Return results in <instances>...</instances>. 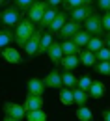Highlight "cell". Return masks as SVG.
Masks as SVG:
<instances>
[{
  "instance_id": "obj_27",
  "label": "cell",
  "mask_w": 110,
  "mask_h": 121,
  "mask_svg": "<svg viewBox=\"0 0 110 121\" xmlns=\"http://www.w3.org/2000/svg\"><path fill=\"white\" fill-rule=\"evenodd\" d=\"M77 119L79 121H93V114H92V110L86 104L79 106V108H77Z\"/></svg>"
},
{
  "instance_id": "obj_2",
  "label": "cell",
  "mask_w": 110,
  "mask_h": 121,
  "mask_svg": "<svg viewBox=\"0 0 110 121\" xmlns=\"http://www.w3.org/2000/svg\"><path fill=\"white\" fill-rule=\"evenodd\" d=\"M22 11L17 8V6H9V8H6L4 11H2V17H0V22H2V26L4 28H15L17 24L21 22V15Z\"/></svg>"
},
{
  "instance_id": "obj_4",
  "label": "cell",
  "mask_w": 110,
  "mask_h": 121,
  "mask_svg": "<svg viewBox=\"0 0 110 121\" xmlns=\"http://www.w3.org/2000/svg\"><path fill=\"white\" fill-rule=\"evenodd\" d=\"M41 37H43V30L39 28V30L34 32V35L28 39V43L24 45V52H26V56H28V58L37 56V52H39V43H41Z\"/></svg>"
},
{
  "instance_id": "obj_41",
  "label": "cell",
  "mask_w": 110,
  "mask_h": 121,
  "mask_svg": "<svg viewBox=\"0 0 110 121\" xmlns=\"http://www.w3.org/2000/svg\"><path fill=\"white\" fill-rule=\"evenodd\" d=\"M92 2H93V0H84V4H90V6H92Z\"/></svg>"
},
{
  "instance_id": "obj_6",
  "label": "cell",
  "mask_w": 110,
  "mask_h": 121,
  "mask_svg": "<svg viewBox=\"0 0 110 121\" xmlns=\"http://www.w3.org/2000/svg\"><path fill=\"white\" fill-rule=\"evenodd\" d=\"M2 110H4V116H11V117H15V119H22V117L26 116L24 106L17 104V103H11V101H6L4 106H2Z\"/></svg>"
},
{
  "instance_id": "obj_26",
  "label": "cell",
  "mask_w": 110,
  "mask_h": 121,
  "mask_svg": "<svg viewBox=\"0 0 110 121\" xmlns=\"http://www.w3.org/2000/svg\"><path fill=\"white\" fill-rule=\"evenodd\" d=\"M73 95H75V104H79V106H84L88 103V97H90L88 91L80 90V88H73Z\"/></svg>"
},
{
  "instance_id": "obj_9",
  "label": "cell",
  "mask_w": 110,
  "mask_h": 121,
  "mask_svg": "<svg viewBox=\"0 0 110 121\" xmlns=\"http://www.w3.org/2000/svg\"><path fill=\"white\" fill-rule=\"evenodd\" d=\"M92 13H95L93 8H92L90 4H84V6H80V8L71 9V11H69V19H73V21H77V22H84Z\"/></svg>"
},
{
  "instance_id": "obj_24",
  "label": "cell",
  "mask_w": 110,
  "mask_h": 121,
  "mask_svg": "<svg viewBox=\"0 0 110 121\" xmlns=\"http://www.w3.org/2000/svg\"><path fill=\"white\" fill-rule=\"evenodd\" d=\"M52 41H54L52 34H50V32H43V37H41V43H39V52H37V54H47V50H48V47L52 45Z\"/></svg>"
},
{
  "instance_id": "obj_22",
  "label": "cell",
  "mask_w": 110,
  "mask_h": 121,
  "mask_svg": "<svg viewBox=\"0 0 110 121\" xmlns=\"http://www.w3.org/2000/svg\"><path fill=\"white\" fill-rule=\"evenodd\" d=\"M60 103L65 106L75 104V95H73V90L71 88H62L60 90Z\"/></svg>"
},
{
  "instance_id": "obj_28",
  "label": "cell",
  "mask_w": 110,
  "mask_h": 121,
  "mask_svg": "<svg viewBox=\"0 0 110 121\" xmlns=\"http://www.w3.org/2000/svg\"><path fill=\"white\" fill-rule=\"evenodd\" d=\"M26 119L28 121H47V114H45V110L41 108V110H32V112H26Z\"/></svg>"
},
{
  "instance_id": "obj_34",
  "label": "cell",
  "mask_w": 110,
  "mask_h": 121,
  "mask_svg": "<svg viewBox=\"0 0 110 121\" xmlns=\"http://www.w3.org/2000/svg\"><path fill=\"white\" fill-rule=\"evenodd\" d=\"M101 22H103L105 32H110V11H105V13L101 15Z\"/></svg>"
},
{
  "instance_id": "obj_42",
  "label": "cell",
  "mask_w": 110,
  "mask_h": 121,
  "mask_svg": "<svg viewBox=\"0 0 110 121\" xmlns=\"http://www.w3.org/2000/svg\"><path fill=\"white\" fill-rule=\"evenodd\" d=\"M0 17H2V13H0Z\"/></svg>"
},
{
  "instance_id": "obj_8",
  "label": "cell",
  "mask_w": 110,
  "mask_h": 121,
  "mask_svg": "<svg viewBox=\"0 0 110 121\" xmlns=\"http://www.w3.org/2000/svg\"><path fill=\"white\" fill-rule=\"evenodd\" d=\"M43 84L47 86V88H52V90H62L63 88V82H62V73L54 67L48 75H45L43 78Z\"/></svg>"
},
{
  "instance_id": "obj_13",
  "label": "cell",
  "mask_w": 110,
  "mask_h": 121,
  "mask_svg": "<svg viewBox=\"0 0 110 121\" xmlns=\"http://www.w3.org/2000/svg\"><path fill=\"white\" fill-rule=\"evenodd\" d=\"M69 21V15L65 13V11H60L58 15L54 17V21L50 22V26H48V30H50V34H58V32L63 28V24Z\"/></svg>"
},
{
  "instance_id": "obj_10",
  "label": "cell",
  "mask_w": 110,
  "mask_h": 121,
  "mask_svg": "<svg viewBox=\"0 0 110 121\" xmlns=\"http://www.w3.org/2000/svg\"><path fill=\"white\" fill-rule=\"evenodd\" d=\"M47 56L50 58V61L54 63V67L56 65H62V60H63V50H62V43H58V41H52V45L48 47L47 50Z\"/></svg>"
},
{
  "instance_id": "obj_17",
  "label": "cell",
  "mask_w": 110,
  "mask_h": 121,
  "mask_svg": "<svg viewBox=\"0 0 110 121\" xmlns=\"http://www.w3.org/2000/svg\"><path fill=\"white\" fill-rule=\"evenodd\" d=\"M79 65H80V58H79V54H69V56H63V60H62V67H63V71H75Z\"/></svg>"
},
{
  "instance_id": "obj_23",
  "label": "cell",
  "mask_w": 110,
  "mask_h": 121,
  "mask_svg": "<svg viewBox=\"0 0 110 121\" xmlns=\"http://www.w3.org/2000/svg\"><path fill=\"white\" fill-rule=\"evenodd\" d=\"M62 50H63V54H65V56H69V54H79L82 48H80L73 39H65V41L62 43Z\"/></svg>"
},
{
  "instance_id": "obj_19",
  "label": "cell",
  "mask_w": 110,
  "mask_h": 121,
  "mask_svg": "<svg viewBox=\"0 0 110 121\" xmlns=\"http://www.w3.org/2000/svg\"><path fill=\"white\" fill-rule=\"evenodd\" d=\"M71 39H73V41H75L80 48H86V47H88V43H90V39H92V34H90L88 30H84V28H82V30H80L79 34H75Z\"/></svg>"
},
{
  "instance_id": "obj_20",
  "label": "cell",
  "mask_w": 110,
  "mask_h": 121,
  "mask_svg": "<svg viewBox=\"0 0 110 121\" xmlns=\"http://www.w3.org/2000/svg\"><path fill=\"white\" fill-rule=\"evenodd\" d=\"M58 13H60V11H58V8H47L45 15H43V19H41V22H39V28H41V30L48 28V26H50V22L54 21V17L58 15Z\"/></svg>"
},
{
  "instance_id": "obj_5",
  "label": "cell",
  "mask_w": 110,
  "mask_h": 121,
  "mask_svg": "<svg viewBox=\"0 0 110 121\" xmlns=\"http://www.w3.org/2000/svg\"><path fill=\"white\" fill-rule=\"evenodd\" d=\"M84 30H88L92 35H101V34L105 32L103 22H101V17L95 15V13H92V15L84 21Z\"/></svg>"
},
{
  "instance_id": "obj_36",
  "label": "cell",
  "mask_w": 110,
  "mask_h": 121,
  "mask_svg": "<svg viewBox=\"0 0 110 121\" xmlns=\"http://www.w3.org/2000/svg\"><path fill=\"white\" fill-rule=\"evenodd\" d=\"M63 0H47V4H48V8H58L60 4H62Z\"/></svg>"
},
{
  "instance_id": "obj_33",
  "label": "cell",
  "mask_w": 110,
  "mask_h": 121,
  "mask_svg": "<svg viewBox=\"0 0 110 121\" xmlns=\"http://www.w3.org/2000/svg\"><path fill=\"white\" fill-rule=\"evenodd\" d=\"M92 82H93V80H92L90 76L84 75V76H80V78H79V86H77V88H80V90H84V91H88V90H90V86H92Z\"/></svg>"
},
{
  "instance_id": "obj_39",
  "label": "cell",
  "mask_w": 110,
  "mask_h": 121,
  "mask_svg": "<svg viewBox=\"0 0 110 121\" xmlns=\"http://www.w3.org/2000/svg\"><path fill=\"white\" fill-rule=\"evenodd\" d=\"M105 41H106V47L110 48V32H108V35H106V39H105Z\"/></svg>"
},
{
  "instance_id": "obj_32",
  "label": "cell",
  "mask_w": 110,
  "mask_h": 121,
  "mask_svg": "<svg viewBox=\"0 0 110 121\" xmlns=\"http://www.w3.org/2000/svg\"><path fill=\"white\" fill-rule=\"evenodd\" d=\"M95 56H97V60H99V61H110V48L105 45L99 52H95Z\"/></svg>"
},
{
  "instance_id": "obj_18",
  "label": "cell",
  "mask_w": 110,
  "mask_h": 121,
  "mask_svg": "<svg viewBox=\"0 0 110 121\" xmlns=\"http://www.w3.org/2000/svg\"><path fill=\"white\" fill-rule=\"evenodd\" d=\"M45 88L47 86L43 84L41 78H30L28 80V93H32V95H43Z\"/></svg>"
},
{
  "instance_id": "obj_40",
  "label": "cell",
  "mask_w": 110,
  "mask_h": 121,
  "mask_svg": "<svg viewBox=\"0 0 110 121\" xmlns=\"http://www.w3.org/2000/svg\"><path fill=\"white\" fill-rule=\"evenodd\" d=\"M8 2H9V0H0V6H6Z\"/></svg>"
},
{
  "instance_id": "obj_7",
  "label": "cell",
  "mask_w": 110,
  "mask_h": 121,
  "mask_svg": "<svg viewBox=\"0 0 110 121\" xmlns=\"http://www.w3.org/2000/svg\"><path fill=\"white\" fill-rule=\"evenodd\" d=\"M82 30V22H77V21H73V19H69L65 24H63V28L58 32V35L62 37V39H71L75 34H79Z\"/></svg>"
},
{
  "instance_id": "obj_37",
  "label": "cell",
  "mask_w": 110,
  "mask_h": 121,
  "mask_svg": "<svg viewBox=\"0 0 110 121\" xmlns=\"http://www.w3.org/2000/svg\"><path fill=\"white\" fill-rule=\"evenodd\" d=\"M103 119L110 121V110H103Z\"/></svg>"
},
{
  "instance_id": "obj_30",
  "label": "cell",
  "mask_w": 110,
  "mask_h": 121,
  "mask_svg": "<svg viewBox=\"0 0 110 121\" xmlns=\"http://www.w3.org/2000/svg\"><path fill=\"white\" fill-rule=\"evenodd\" d=\"M62 4H63V8H65V11H71V9H75V8L84 6V0H63Z\"/></svg>"
},
{
  "instance_id": "obj_25",
  "label": "cell",
  "mask_w": 110,
  "mask_h": 121,
  "mask_svg": "<svg viewBox=\"0 0 110 121\" xmlns=\"http://www.w3.org/2000/svg\"><path fill=\"white\" fill-rule=\"evenodd\" d=\"M105 45H106V41H105L101 35H92V39H90V43H88L86 48H90L92 52H99Z\"/></svg>"
},
{
  "instance_id": "obj_11",
  "label": "cell",
  "mask_w": 110,
  "mask_h": 121,
  "mask_svg": "<svg viewBox=\"0 0 110 121\" xmlns=\"http://www.w3.org/2000/svg\"><path fill=\"white\" fill-rule=\"evenodd\" d=\"M43 104H45L43 103V95H32V93H28L22 106H24L26 112H32V110H41Z\"/></svg>"
},
{
  "instance_id": "obj_38",
  "label": "cell",
  "mask_w": 110,
  "mask_h": 121,
  "mask_svg": "<svg viewBox=\"0 0 110 121\" xmlns=\"http://www.w3.org/2000/svg\"><path fill=\"white\" fill-rule=\"evenodd\" d=\"M2 121H21V119H15V117H11V116H4Z\"/></svg>"
},
{
  "instance_id": "obj_12",
  "label": "cell",
  "mask_w": 110,
  "mask_h": 121,
  "mask_svg": "<svg viewBox=\"0 0 110 121\" xmlns=\"http://www.w3.org/2000/svg\"><path fill=\"white\" fill-rule=\"evenodd\" d=\"M2 58L8 61V63H11V65H19L21 61H22V56H21V52L13 48V47H6L4 50H2Z\"/></svg>"
},
{
  "instance_id": "obj_21",
  "label": "cell",
  "mask_w": 110,
  "mask_h": 121,
  "mask_svg": "<svg viewBox=\"0 0 110 121\" xmlns=\"http://www.w3.org/2000/svg\"><path fill=\"white\" fill-rule=\"evenodd\" d=\"M62 82H63V88H77L79 86V78L73 75V71H63L62 73Z\"/></svg>"
},
{
  "instance_id": "obj_15",
  "label": "cell",
  "mask_w": 110,
  "mask_h": 121,
  "mask_svg": "<svg viewBox=\"0 0 110 121\" xmlns=\"http://www.w3.org/2000/svg\"><path fill=\"white\" fill-rule=\"evenodd\" d=\"M11 41H15V32L11 30V28H2L0 30V52L6 47L11 45Z\"/></svg>"
},
{
  "instance_id": "obj_3",
  "label": "cell",
  "mask_w": 110,
  "mask_h": 121,
  "mask_svg": "<svg viewBox=\"0 0 110 121\" xmlns=\"http://www.w3.org/2000/svg\"><path fill=\"white\" fill-rule=\"evenodd\" d=\"M48 4L47 0H35L34 4H32V8L28 9V19H30L32 22H41V19H43V15H45V11H47Z\"/></svg>"
},
{
  "instance_id": "obj_1",
  "label": "cell",
  "mask_w": 110,
  "mask_h": 121,
  "mask_svg": "<svg viewBox=\"0 0 110 121\" xmlns=\"http://www.w3.org/2000/svg\"><path fill=\"white\" fill-rule=\"evenodd\" d=\"M15 43L19 47H22L24 48V45L28 43V39H30L32 35H34V32H35V28H34V22H32L28 17H22L21 19V22L15 26Z\"/></svg>"
},
{
  "instance_id": "obj_14",
  "label": "cell",
  "mask_w": 110,
  "mask_h": 121,
  "mask_svg": "<svg viewBox=\"0 0 110 121\" xmlns=\"http://www.w3.org/2000/svg\"><path fill=\"white\" fill-rule=\"evenodd\" d=\"M79 58H80V63L86 65V67H93L95 63H97V56H95V52H92L90 48H82L79 52Z\"/></svg>"
},
{
  "instance_id": "obj_35",
  "label": "cell",
  "mask_w": 110,
  "mask_h": 121,
  "mask_svg": "<svg viewBox=\"0 0 110 121\" xmlns=\"http://www.w3.org/2000/svg\"><path fill=\"white\" fill-rule=\"evenodd\" d=\"M97 8L101 11H110V0H97Z\"/></svg>"
},
{
  "instance_id": "obj_31",
  "label": "cell",
  "mask_w": 110,
  "mask_h": 121,
  "mask_svg": "<svg viewBox=\"0 0 110 121\" xmlns=\"http://www.w3.org/2000/svg\"><path fill=\"white\" fill-rule=\"evenodd\" d=\"M34 2H35V0H15V6L22 11V13H28V9L32 8Z\"/></svg>"
},
{
  "instance_id": "obj_16",
  "label": "cell",
  "mask_w": 110,
  "mask_h": 121,
  "mask_svg": "<svg viewBox=\"0 0 110 121\" xmlns=\"http://www.w3.org/2000/svg\"><path fill=\"white\" fill-rule=\"evenodd\" d=\"M88 93H90V97L92 99H101V97H105V93H106V88H105V84L103 82H99V80H93L92 82V86H90V90H88Z\"/></svg>"
},
{
  "instance_id": "obj_29",
  "label": "cell",
  "mask_w": 110,
  "mask_h": 121,
  "mask_svg": "<svg viewBox=\"0 0 110 121\" xmlns=\"http://www.w3.org/2000/svg\"><path fill=\"white\" fill-rule=\"evenodd\" d=\"M93 67H95V71H97L99 75L110 76V61H97Z\"/></svg>"
}]
</instances>
